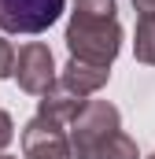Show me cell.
I'll list each match as a JSON object with an SVG mask.
<instances>
[{"label":"cell","instance_id":"cell-9","mask_svg":"<svg viewBox=\"0 0 155 159\" xmlns=\"http://www.w3.org/2000/svg\"><path fill=\"white\" fill-rule=\"evenodd\" d=\"M11 70H15V48L7 37H0V78H11Z\"/></svg>","mask_w":155,"mask_h":159},{"label":"cell","instance_id":"cell-3","mask_svg":"<svg viewBox=\"0 0 155 159\" xmlns=\"http://www.w3.org/2000/svg\"><path fill=\"white\" fill-rule=\"evenodd\" d=\"M67 0H0V30L4 34H44Z\"/></svg>","mask_w":155,"mask_h":159},{"label":"cell","instance_id":"cell-5","mask_svg":"<svg viewBox=\"0 0 155 159\" xmlns=\"http://www.w3.org/2000/svg\"><path fill=\"white\" fill-rule=\"evenodd\" d=\"M22 159H70V141L63 126L44 115H33L22 129Z\"/></svg>","mask_w":155,"mask_h":159},{"label":"cell","instance_id":"cell-6","mask_svg":"<svg viewBox=\"0 0 155 159\" xmlns=\"http://www.w3.org/2000/svg\"><path fill=\"white\" fill-rule=\"evenodd\" d=\"M111 78V67H96V63H81V59H67V67L59 70V85L70 89L74 96H89L96 89H104Z\"/></svg>","mask_w":155,"mask_h":159},{"label":"cell","instance_id":"cell-12","mask_svg":"<svg viewBox=\"0 0 155 159\" xmlns=\"http://www.w3.org/2000/svg\"><path fill=\"white\" fill-rule=\"evenodd\" d=\"M0 159H15V156H4V152H0Z\"/></svg>","mask_w":155,"mask_h":159},{"label":"cell","instance_id":"cell-4","mask_svg":"<svg viewBox=\"0 0 155 159\" xmlns=\"http://www.w3.org/2000/svg\"><path fill=\"white\" fill-rule=\"evenodd\" d=\"M11 78L19 81L22 93L30 96H44L52 85H55V59H52V48L41 44V41H30L15 52V70Z\"/></svg>","mask_w":155,"mask_h":159},{"label":"cell","instance_id":"cell-11","mask_svg":"<svg viewBox=\"0 0 155 159\" xmlns=\"http://www.w3.org/2000/svg\"><path fill=\"white\" fill-rule=\"evenodd\" d=\"M133 7L140 15H155V0H133Z\"/></svg>","mask_w":155,"mask_h":159},{"label":"cell","instance_id":"cell-7","mask_svg":"<svg viewBox=\"0 0 155 159\" xmlns=\"http://www.w3.org/2000/svg\"><path fill=\"white\" fill-rule=\"evenodd\" d=\"M85 107V96H74L70 89H63L59 81L44 93L37 100V115H44V119H52V122H59V126H70V122L78 119V111Z\"/></svg>","mask_w":155,"mask_h":159},{"label":"cell","instance_id":"cell-2","mask_svg":"<svg viewBox=\"0 0 155 159\" xmlns=\"http://www.w3.org/2000/svg\"><path fill=\"white\" fill-rule=\"evenodd\" d=\"M70 159H140L137 141L122 133V115L107 100H85L70 122Z\"/></svg>","mask_w":155,"mask_h":159},{"label":"cell","instance_id":"cell-13","mask_svg":"<svg viewBox=\"0 0 155 159\" xmlns=\"http://www.w3.org/2000/svg\"><path fill=\"white\" fill-rule=\"evenodd\" d=\"M148 159H155V152H152V156H148Z\"/></svg>","mask_w":155,"mask_h":159},{"label":"cell","instance_id":"cell-10","mask_svg":"<svg viewBox=\"0 0 155 159\" xmlns=\"http://www.w3.org/2000/svg\"><path fill=\"white\" fill-rule=\"evenodd\" d=\"M11 137H15V122H11L7 111H0V152L11 144Z\"/></svg>","mask_w":155,"mask_h":159},{"label":"cell","instance_id":"cell-1","mask_svg":"<svg viewBox=\"0 0 155 159\" xmlns=\"http://www.w3.org/2000/svg\"><path fill=\"white\" fill-rule=\"evenodd\" d=\"M67 48L70 59L111 67L122 48V22L115 0H74L67 22Z\"/></svg>","mask_w":155,"mask_h":159},{"label":"cell","instance_id":"cell-8","mask_svg":"<svg viewBox=\"0 0 155 159\" xmlns=\"http://www.w3.org/2000/svg\"><path fill=\"white\" fill-rule=\"evenodd\" d=\"M133 52L140 63L155 67V15H140L137 19V41H133Z\"/></svg>","mask_w":155,"mask_h":159}]
</instances>
